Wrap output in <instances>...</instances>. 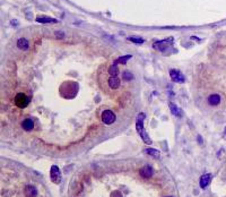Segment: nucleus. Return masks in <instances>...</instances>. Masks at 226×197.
<instances>
[{
    "label": "nucleus",
    "mask_w": 226,
    "mask_h": 197,
    "mask_svg": "<svg viewBox=\"0 0 226 197\" xmlns=\"http://www.w3.org/2000/svg\"><path fill=\"white\" fill-rule=\"evenodd\" d=\"M144 119H145L144 113H140V115L138 116L137 123H136V128H137L138 134L140 135L141 138H143V141H144L145 143H147V144H150V143H152V141H150V138L147 136V133H146V131H145V129H144V125H143V123H144Z\"/></svg>",
    "instance_id": "f257e3e1"
},
{
    "label": "nucleus",
    "mask_w": 226,
    "mask_h": 197,
    "mask_svg": "<svg viewBox=\"0 0 226 197\" xmlns=\"http://www.w3.org/2000/svg\"><path fill=\"white\" fill-rule=\"evenodd\" d=\"M50 178L54 184H60L61 181V171L57 165H52L50 169Z\"/></svg>",
    "instance_id": "f03ea898"
},
{
    "label": "nucleus",
    "mask_w": 226,
    "mask_h": 197,
    "mask_svg": "<svg viewBox=\"0 0 226 197\" xmlns=\"http://www.w3.org/2000/svg\"><path fill=\"white\" fill-rule=\"evenodd\" d=\"M30 100L28 97H26L24 93H18L15 97V104L18 107V108H25L26 105L28 104Z\"/></svg>",
    "instance_id": "7ed1b4c3"
},
{
    "label": "nucleus",
    "mask_w": 226,
    "mask_h": 197,
    "mask_svg": "<svg viewBox=\"0 0 226 197\" xmlns=\"http://www.w3.org/2000/svg\"><path fill=\"white\" fill-rule=\"evenodd\" d=\"M102 121L105 125H111L115 121V115L110 110H105L102 113Z\"/></svg>",
    "instance_id": "20e7f679"
},
{
    "label": "nucleus",
    "mask_w": 226,
    "mask_h": 197,
    "mask_svg": "<svg viewBox=\"0 0 226 197\" xmlns=\"http://www.w3.org/2000/svg\"><path fill=\"white\" fill-rule=\"evenodd\" d=\"M170 76H171V78H172V81H173V82L183 83L185 81L184 76H183V75H182L179 70H175V69H171Z\"/></svg>",
    "instance_id": "39448f33"
},
{
    "label": "nucleus",
    "mask_w": 226,
    "mask_h": 197,
    "mask_svg": "<svg viewBox=\"0 0 226 197\" xmlns=\"http://www.w3.org/2000/svg\"><path fill=\"white\" fill-rule=\"evenodd\" d=\"M170 47H171V44L169 43V41H166V40H164V41H158V42H155V43H154V48H155L156 50L162 51V52H165Z\"/></svg>",
    "instance_id": "423d86ee"
},
{
    "label": "nucleus",
    "mask_w": 226,
    "mask_h": 197,
    "mask_svg": "<svg viewBox=\"0 0 226 197\" xmlns=\"http://www.w3.org/2000/svg\"><path fill=\"white\" fill-rule=\"evenodd\" d=\"M211 182V175L210 173H205L200 177V182H199V185H200V188H206V187L209 185Z\"/></svg>",
    "instance_id": "0eeeda50"
},
{
    "label": "nucleus",
    "mask_w": 226,
    "mask_h": 197,
    "mask_svg": "<svg viewBox=\"0 0 226 197\" xmlns=\"http://www.w3.org/2000/svg\"><path fill=\"white\" fill-rule=\"evenodd\" d=\"M153 168L149 167V165H145L144 168L140 169V176L144 177V178H150L153 176Z\"/></svg>",
    "instance_id": "6e6552de"
},
{
    "label": "nucleus",
    "mask_w": 226,
    "mask_h": 197,
    "mask_svg": "<svg viewBox=\"0 0 226 197\" xmlns=\"http://www.w3.org/2000/svg\"><path fill=\"white\" fill-rule=\"evenodd\" d=\"M24 194H25L26 197H36L37 190L33 186H26L25 189H24Z\"/></svg>",
    "instance_id": "1a4fd4ad"
},
{
    "label": "nucleus",
    "mask_w": 226,
    "mask_h": 197,
    "mask_svg": "<svg viewBox=\"0 0 226 197\" xmlns=\"http://www.w3.org/2000/svg\"><path fill=\"white\" fill-rule=\"evenodd\" d=\"M17 47H18L20 50H27L28 49V47H30V43H28V41L26 40L25 37H20L18 41H17Z\"/></svg>",
    "instance_id": "9d476101"
},
{
    "label": "nucleus",
    "mask_w": 226,
    "mask_h": 197,
    "mask_svg": "<svg viewBox=\"0 0 226 197\" xmlns=\"http://www.w3.org/2000/svg\"><path fill=\"white\" fill-rule=\"evenodd\" d=\"M219 102H220V97L218 94H213L208 97V103L210 105H218Z\"/></svg>",
    "instance_id": "9b49d317"
},
{
    "label": "nucleus",
    "mask_w": 226,
    "mask_h": 197,
    "mask_svg": "<svg viewBox=\"0 0 226 197\" xmlns=\"http://www.w3.org/2000/svg\"><path fill=\"white\" fill-rule=\"evenodd\" d=\"M22 126H23V128H24L25 130L30 131V130L33 129V126H34L33 120H32V119H25L22 123Z\"/></svg>",
    "instance_id": "f8f14e48"
},
{
    "label": "nucleus",
    "mask_w": 226,
    "mask_h": 197,
    "mask_svg": "<svg viewBox=\"0 0 226 197\" xmlns=\"http://www.w3.org/2000/svg\"><path fill=\"white\" fill-rule=\"evenodd\" d=\"M109 85H110V87L113 89H118L119 86H120V79H119L117 76H115V77H111L110 78V81H109Z\"/></svg>",
    "instance_id": "ddd939ff"
},
{
    "label": "nucleus",
    "mask_w": 226,
    "mask_h": 197,
    "mask_svg": "<svg viewBox=\"0 0 226 197\" xmlns=\"http://www.w3.org/2000/svg\"><path fill=\"white\" fill-rule=\"evenodd\" d=\"M170 109H171V111H172V113H173L174 116H176V117H181V111H180V109H179L175 104L170 103Z\"/></svg>",
    "instance_id": "4468645a"
},
{
    "label": "nucleus",
    "mask_w": 226,
    "mask_h": 197,
    "mask_svg": "<svg viewBox=\"0 0 226 197\" xmlns=\"http://www.w3.org/2000/svg\"><path fill=\"white\" fill-rule=\"evenodd\" d=\"M36 22L39 23H57V19L51 17H37Z\"/></svg>",
    "instance_id": "2eb2a0df"
},
{
    "label": "nucleus",
    "mask_w": 226,
    "mask_h": 197,
    "mask_svg": "<svg viewBox=\"0 0 226 197\" xmlns=\"http://www.w3.org/2000/svg\"><path fill=\"white\" fill-rule=\"evenodd\" d=\"M109 73H110V75H111L112 77H115V76L119 74V68H118V66H117L115 63L113 65V66H111V67H110V69H109Z\"/></svg>",
    "instance_id": "dca6fc26"
},
{
    "label": "nucleus",
    "mask_w": 226,
    "mask_h": 197,
    "mask_svg": "<svg viewBox=\"0 0 226 197\" xmlns=\"http://www.w3.org/2000/svg\"><path fill=\"white\" fill-rule=\"evenodd\" d=\"M129 59H131V56L130 55H128V56H124V57H120L119 59L115 60V65H118V63H126L127 61Z\"/></svg>",
    "instance_id": "f3484780"
},
{
    "label": "nucleus",
    "mask_w": 226,
    "mask_h": 197,
    "mask_svg": "<svg viewBox=\"0 0 226 197\" xmlns=\"http://www.w3.org/2000/svg\"><path fill=\"white\" fill-rule=\"evenodd\" d=\"M145 152L147 153V154H149V155L154 156V157H159V152L157 151V150H154V149H147V150H145Z\"/></svg>",
    "instance_id": "a211bd4d"
},
{
    "label": "nucleus",
    "mask_w": 226,
    "mask_h": 197,
    "mask_svg": "<svg viewBox=\"0 0 226 197\" xmlns=\"http://www.w3.org/2000/svg\"><path fill=\"white\" fill-rule=\"evenodd\" d=\"M128 40L134 43H137V44H140V43H144V40L143 39H138V37H128Z\"/></svg>",
    "instance_id": "6ab92c4d"
},
{
    "label": "nucleus",
    "mask_w": 226,
    "mask_h": 197,
    "mask_svg": "<svg viewBox=\"0 0 226 197\" xmlns=\"http://www.w3.org/2000/svg\"><path fill=\"white\" fill-rule=\"evenodd\" d=\"M123 78H124L126 81H129V79L132 78V75L130 74L129 71H124V73H123Z\"/></svg>",
    "instance_id": "aec40b11"
},
{
    "label": "nucleus",
    "mask_w": 226,
    "mask_h": 197,
    "mask_svg": "<svg viewBox=\"0 0 226 197\" xmlns=\"http://www.w3.org/2000/svg\"><path fill=\"white\" fill-rule=\"evenodd\" d=\"M111 197H121V194L119 191H114V193L111 194Z\"/></svg>",
    "instance_id": "412c9836"
},
{
    "label": "nucleus",
    "mask_w": 226,
    "mask_h": 197,
    "mask_svg": "<svg viewBox=\"0 0 226 197\" xmlns=\"http://www.w3.org/2000/svg\"><path fill=\"white\" fill-rule=\"evenodd\" d=\"M225 135H226V128H225Z\"/></svg>",
    "instance_id": "4be33fe9"
},
{
    "label": "nucleus",
    "mask_w": 226,
    "mask_h": 197,
    "mask_svg": "<svg viewBox=\"0 0 226 197\" xmlns=\"http://www.w3.org/2000/svg\"><path fill=\"white\" fill-rule=\"evenodd\" d=\"M169 197H172V196H169Z\"/></svg>",
    "instance_id": "5701e85b"
}]
</instances>
